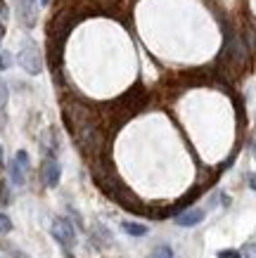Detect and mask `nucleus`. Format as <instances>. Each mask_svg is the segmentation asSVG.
Wrapping results in <instances>:
<instances>
[{
  "instance_id": "dca6fc26",
  "label": "nucleus",
  "mask_w": 256,
  "mask_h": 258,
  "mask_svg": "<svg viewBox=\"0 0 256 258\" xmlns=\"http://www.w3.org/2000/svg\"><path fill=\"white\" fill-rule=\"evenodd\" d=\"M247 185L251 189H256V173H249V175H247Z\"/></svg>"
},
{
  "instance_id": "ddd939ff",
  "label": "nucleus",
  "mask_w": 256,
  "mask_h": 258,
  "mask_svg": "<svg viewBox=\"0 0 256 258\" xmlns=\"http://www.w3.org/2000/svg\"><path fill=\"white\" fill-rule=\"evenodd\" d=\"M10 230H12V220H10V216L0 213V235H8Z\"/></svg>"
},
{
  "instance_id": "6ab92c4d",
  "label": "nucleus",
  "mask_w": 256,
  "mask_h": 258,
  "mask_svg": "<svg viewBox=\"0 0 256 258\" xmlns=\"http://www.w3.org/2000/svg\"><path fill=\"white\" fill-rule=\"evenodd\" d=\"M3 36H5V26H0V38H3Z\"/></svg>"
},
{
  "instance_id": "f257e3e1",
  "label": "nucleus",
  "mask_w": 256,
  "mask_h": 258,
  "mask_svg": "<svg viewBox=\"0 0 256 258\" xmlns=\"http://www.w3.org/2000/svg\"><path fill=\"white\" fill-rule=\"evenodd\" d=\"M50 232H53L55 242L67 251V256H71V249L76 246V227H74V223L69 218H55Z\"/></svg>"
},
{
  "instance_id": "20e7f679",
  "label": "nucleus",
  "mask_w": 256,
  "mask_h": 258,
  "mask_svg": "<svg viewBox=\"0 0 256 258\" xmlns=\"http://www.w3.org/2000/svg\"><path fill=\"white\" fill-rule=\"evenodd\" d=\"M60 178H62V168H60L57 157H45L43 164H40V182L45 187H57Z\"/></svg>"
},
{
  "instance_id": "4468645a",
  "label": "nucleus",
  "mask_w": 256,
  "mask_h": 258,
  "mask_svg": "<svg viewBox=\"0 0 256 258\" xmlns=\"http://www.w3.org/2000/svg\"><path fill=\"white\" fill-rule=\"evenodd\" d=\"M8 17H10L8 3H5V0H0V26H5V22H8Z\"/></svg>"
},
{
  "instance_id": "9b49d317",
  "label": "nucleus",
  "mask_w": 256,
  "mask_h": 258,
  "mask_svg": "<svg viewBox=\"0 0 256 258\" xmlns=\"http://www.w3.org/2000/svg\"><path fill=\"white\" fill-rule=\"evenodd\" d=\"M8 100H10L8 83H5V81H0V111H5V107H8Z\"/></svg>"
},
{
  "instance_id": "9d476101",
  "label": "nucleus",
  "mask_w": 256,
  "mask_h": 258,
  "mask_svg": "<svg viewBox=\"0 0 256 258\" xmlns=\"http://www.w3.org/2000/svg\"><path fill=\"white\" fill-rule=\"evenodd\" d=\"M10 202H12V197H10V185L3 180V182H0V206H8Z\"/></svg>"
},
{
  "instance_id": "7ed1b4c3",
  "label": "nucleus",
  "mask_w": 256,
  "mask_h": 258,
  "mask_svg": "<svg viewBox=\"0 0 256 258\" xmlns=\"http://www.w3.org/2000/svg\"><path fill=\"white\" fill-rule=\"evenodd\" d=\"M29 166H31V161H29V154L24 152V149H19L15 154V159L8 164V173H10V182L12 185H24L26 182V173H29Z\"/></svg>"
},
{
  "instance_id": "423d86ee",
  "label": "nucleus",
  "mask_w": 256,
  "mask_h": 258,
  "mask_svg": "<svg viewBox=\"0 0 256 258\" xmlns=\"http://www.w3.org/2000/svg\"><path fill=\"white\" fill-rule=\"evenodd\" d=\"M204 218H207V211H204V209H183V211H178V216H176V225L194 227V225H199Z\"/></svg>"
},
{
  "instance_id": "39448f33",
  "label": "nucleus",
  "mask_w": 256,
  "mask_h": 258,
  "mask_svg": "<svg viewBox=\"0 0 256 258\" xmlns=\"http://www.w3.org/2000/svg\"><path fill=\"white\" fill-rule=\"evenodd\" d=\"M17 15H19V22L26 26V29H33L36 26V0H17Z\"/></svg>"
},
{
  "instance_id": "6e6552de",
  "label": "nucleus",
  "mask_w": 256,
  "mask_h": 258,
  "mask_svg": "<svg viewBox=\"0 0 256 258\" xmlns=\"http://www.w3.org/2000/svg\"><path fill=\"white\" fill-rule=\"evenodd\" d=\"M93 239L97 244H112V235H109V230L105 225H102V223H95L93 225Z\"/></svg>"
},
{
  "instance_id": "0eeeda50",
  "label": "nucleus",
  "mask_w": 256,
  "mask_h": 258,
  "mask_svg": "<svg viewBox=\"0 0 256 258\" xmlns=\"http://www.w3.org/2000/svg\"><path fill=\"white\" fill-rule=\"evenodd\" d=\"M121 230H124L126 235H131V237H145L149 232L147 225H142V223H133V220H124V223H121Z\"/></svg>"
},
{
  "instance_id": "a211bd4d",
  "label": "nucleus",
  "mask_w": 256,
  "mask_h": 258,
  "mask_svg": "<svg viewBox=\"0 0 256 258\" xmlns=\"http://www.w3.org/2000/svg\"><path fill=\"white\" fill-rule=\"evenodd\" d=\"M3 164H5V154H3V147H0V168H3Z\"/></svg>"
},
{
  "instance_id": "f03ea898",
  "label": "nucleus",
  "mask_w": 256,
  "mask_h": 258,
  "mask_svg": "<svg viewBox=\"0 0 256 258\" xmlns=\"http://www.w3.org/2000/svg\"><path fill=\"white\" fill-rule=\"evenodd\" d=\"M17 59L22 64V69L26 71V74H31V76H38L40 71H43V55H40V50L33 45V43H26Z\"/></svg>"
},
{
  "instance_id": "aec40b11",
  "label": "nucleus",
  "mask_w": 256,
  "mask_h": 258,
  "mask_svg": "<svg viewBox=\"0 0 256 258\" xmlns=\"http://www.w3.org/2000/svg\"><path fill=\"white\" fill-rule=\"evenodd\" d=\"M47 3H50V0H40V5H47Z\"/></svg>"
},
{
  "instance_id": "f8f14e48",
  "label": "nucleus",
  "mask_w": 256,
  "mask_h": 258,
  "mask_svg": "<svg viewBox=\"0 0 256 258\" xmlns=\"http://www.w3.org/2000/svg\"><path fill=\"white\" fill-rule=\"evenodd\" d=\"M12 67V55H10L8 50H3L0 52V71H8Z\"/></svg>"
},
{
  "instance_id": "1a4fd4ad",
  "label": "nucleus",
  "mask_w": 256,
  "mask_h": 258,
  "mask_svg": "<svg viewBox=\"0 0 256 258\" xmlns=\"http://www.w3.org/2000/svg\"><path fill=\"white\" fill-rule=\"evenodd\" d=\"M149 258H173V249H171L169 244H159V246L152 249Z\"/></svg>"
},
{
  "instance_id": "2eb2a0df",
  "label": "nucleus",
  "mask_w": 256,
  "mask_h": 258,
  "mask_svg": "<svg viewBox=\"0 0 256 258\" xmlns=\"http://www.w3.org/2000/svg\"><path fill=\"white\" fill-rule=\"evenodd\" d=\"M218 258H240V251H221V253H218Z\"/></svg>"
},
{
  "instance_id": "f3484780",
  "label": "nucleus",
  "mask_w": 256,
  "mask_h": 258,
  "mask_svg": "<svg viewBox=\"0 0 256 258\" xmlns=\"http://www.w3.org/2000/svg\"><path fill=\"white\" fill-rule=\"evenodd\" d=\"M10 258H26V256H24L19 249H12V246H10Z\"/></svg>"
}]
</instances>
